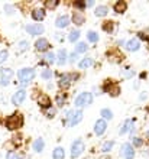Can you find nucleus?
<instances>
[{
  "label": "nucleus",
  "mask_w": 149,
  "mask_h": 159,
  "mask_svg": "<svg viewBox=\"0 0 149 159\" xmlns=\"http://www.w3.org/2000/svg\"><path fill=\"white\" fill-rule=\"evenodd\" d=\"M19 81H21L23 85H26V84L29 83V81H32V78L35 77V71H33L32 68H23V70H21L19 71Z\"/></svg>",
  "instance_id": "f257e3e1"
},
{
  "label": "nucleus",
  "mask_w": 149,
  "mask_h": 159,
  "mask_svg": "<svg viewBox=\"0 0 149 159\" xmlns=\"http://www.w3.org/2000/svg\"><path fill=\"white\" fill-rule=\"evenodd\" d=\"M91 101H93L91 93H81V94L75 98V106L81 109V107H86V106L91 104Z\"/></svg>",
  "instance_id": "f03ea898"
},
{
  "label": "nucleus",
  "mask_w": 149,
  "mask_h": 159,
  "mask_svg": "<svg viewBox=\"0 0 149 159\" xmlns=\"http://www.w3.org/2000/svg\"><path fill=\"white\" fill-rule=\"evenodd\" d=\"M22 123H23V119H22L21 114H13V116H10V117L7 119V121H6V126H7V129L10 130H15L17 129V127H21Z\"/></svg>",
  "instance_id": "7ed1b4c3"
},
{
  "label": "nucleus",
  "mask_w": 149,
  "mask_h": 159,
  "mask_svg": "<svg viewBox=\"0 0 149 159\" xmlns=\"http://www.w3.org/2000/svg\"><path fill=\"white\" fill-rule=\"evenodd\" d=\"M84 151V143L83 140H75L74 143H72V146H71V156L72 158H78L81 153H83Z\"/></svg>",
  "instance_id": "20e7f679"
},
{
  "label": "nucleus",
  "mask_w": 149,
  "mask_h": 159,
  "mask_svg": "<svg viewBox=\"0 0 149 159\" xmlns=\"http://www.w3.org/2000/svg\"><path fill=\"white\" fill-rule=\"evenodd\" d=\"M122 155H123L124 159H133V156H135V151H133L132 145L124 143L123 146H122Z\"/></svg>",
  "instance_id": "39448f33"
},
{
  "label": "nucleus",
  "mask_w": 149,
  "mask_h": 159,
  "mask_svg": "<svg viewBox=\"0 0 149 159\" xmlns=\"http://www.w3.org/2000/svg\"><path fill=\"white\" fill-rule=\"evenodd\" d=\"M26 32L29 35H41L44 32V26L36 23V25H28L26 26Z\"/></svg>",
  "instance_id": "423d86ee"
},
{
  "label": "nucleus",
  "mask_w": 149,
  "mask_h": 159,
  "mask_svg": "<svg viewBox=\"0 0 149 159\" xmlns=\"http://www.w3.org/2000/svg\"><path fill=\"white\" fill-rule=\"evenodd\" d=\"M12 75H13L12 70H9V68H3V70H2V81H0L2 85H7V84L10 83Z\"/></svg>",
  "instance_id": "0eeeda50"
},
{
  "label": "nucleus",
  "mask_w": 149,
  "mask_h": 159,
  "mask_svg": "<svg viewBox=\"0 0 149 159\" xmlns=\"http://www.w3.org/2000/svg\"><path fill=\"white\" fill-rule=\"evenodd\" d=\"M25 97H26V93L25 90H19L17 93H15V96L12 97V101H13V104L15 106H19L23 103V100H25Z\"/></svg>",
  "instance_id": "6e6552de"
},
{
  "label": "nucleus",
  "mask_w": 149,
  "mask_h": 159,
  "mask_svg": "<svg viewBox=\"0 0 149 159\" xmlns=\"http://www.w3.org/2000/svg\"><path fill=\"white\" fill-rule=\"evenodd\" d=\"M106 127H107V125H106V121L103 120V119H100V120L95 121V126H94V132L95 134H99V136H101V134L106 132Z\"/></svg>",
  "instance_id": "1a4fd4ad"
},
{
  "label": "nucleus",
  "mask_w": 149,
  "mask_h": 159,
  "mask_svg": "<svg viewBox=\"0 0 149 159\" xmlns=\"http://www.w3.org/2000/svg\"><path fill=\"white\" fill-rule=\"evenodd\" d=\"M35 46H36V49L38 51H41V52H44V51L46 49H49V42L46 41V39H38L36 43H35Z\"/></svg>",
  "instance_id": "9d476101"
},
{
  "label": "nucleus",
  "mask_w": 149,
  "mask_h": 159,
  "mask_svg": "<svg viewBox=\"0 0 149 159\" xmlns=\"http://www.w3.org/2000/svg\"><path fill=\"white\" fill-rule=\"evenodd\" d=\"M81 119H83V111H81V110L72 111V117H71V120H70V125H71V126L78 125L80 121H81Z\"/></svg>",
  "instance_id": "9b49d317"
},
{
  "label": "nucleus",
  "mask_w": 149,
  "mask_h": 159,
  "mask_svg": "<svg viewBox=\"0 0 149 159\" xmlns=\"http://www.w3.org/2000/svg\"><path fill=\"white\" fill-rule=\"evenodd\" d=\"M84 20H86V17H84L83 12H75L74 16H72V22H74L77 26H81L84 23Z\"/></svg>",
  "instance_id": "f8f14e48"
},
{
  "label": "nucleus",
  "mask_w": 149,
  "mask_h": 159,
  "mask_svg": "<svg viewBox=\"0 0 149 159\" xmlns=\"http://www.w3.org/2000/svg\"><path fill=\"white\" fill-rule=\"evenodd\" d=\"M126 48H128V51H137L139 48H141V43H139V41L137 39H130V41L126 43Z\"/></svg>",
  "instance_id": "ddd939ff"
},
{
  "label": "nucleus",
  "mask_w": 149,
  "mask_h": 159,
  "mask_svg": "<svg viewBox=\"0 0 149 159\" xmlns=\"http://www.w3.org/2000/svg\"><path fill=\"white\" fill-rule=\"evenodd\" d=\"M68 23H70V17L65 16V15H64V16H59L58 19L55 20V25L58 26V28H65Z\"/></svg>",
  "instance_id": "4468645a"
},
{
  "label": "nucleus",
  "mask_w": 149,
  "mask_h": 159,
  "mask_svg": "<svg viewBox=\"0 0 149 159\" xmlns=\"http://www.w3.org/2000/svg\"><path fill=\"white\" fill-rule=\"evenodd\" d=\"M71 78H74L72 75H62L59 80V87L61 88H67L71 84Z\"/></svg>",
  "instance_id": "2eb2a0df"
},
{
  "label": "nucleus",
  "mask_w": 149,
  "mask_h": 159,
  "mask_svg": "<svg viewBox=\"0 0 149 159\" xmlns=\"http://www.w3.org/2000/svg\"><path fill=\"white\" fill-rule=\"evenodd\" d=\"M32 17L35 20H42L44 17H45V12H44V9H35L32 12Z\"/></svg>",
  "instance_id": "dca6fc26"
},
{
  "label": "nucleus",
  "mask_w": 149,
  "mask_h": 159,
  "mask_svg": "<svg viewBox=\"0 0 149 159\" xmlns=\"http://www.w3.org/2000/svg\"><path fill=\"white\" fill-rule=\"evenodd\" d=\"M64 155H65V152L62 148H55L54 152H52V158L54 159H64Z\"/></svg>",
  "instance_id": "f3484780"
},
{
  "label": "nucleus",
  "mask_w": 149,
  "mask_h": 159,
  "mask_svg": "<svg viewBox=\"0 0 149 159\" xmlns=\"http://www.w3.org/2000/svg\"><path fill=\"white\" fill-rule=\"evenodd\" d=\"M126 7H128V4L124 3L123 0H120V2H117V3L114 4V10H116L117 13H123L124 10H126Z\"/></svg>",
  "instance_id": "a211bd4d"
},
{
  "label": "nucleus",
  "mask_w": 149,
  "mask_h": 159,
  "mask_svg": "<svg viewBox=\"0 0 149 159\" xmlns=\"http://www.w3.org/2000/svg\"><path fill=\"white\" fill-rule=\"evenodd\" d=\"M90 65H93V59H91V58H84V59H81V61H80V64H78V68H81V70H84V68L90 67Z\"/></svg>",
  "instance_id": "6ab92c4d"
},
{
  "label": "nucleus",
  "mask_w": 149,
  "mask_h": 159,
  "mask_svg": "<svg viewBox=\"0 0 149 159\" xmlns=\"http://www.w3.org/2000/svg\"><path fill=\"white\" fill-rule=\"evenodd\" d=\"M33 149L36 152L44 151V139H36V140L33 142Z\"/></svg>",
  "instance_id": "aec40b11"
},
{
  "label": "nucleus",
  "mask_w": 149,
  "mask_h": 159,
  "mask_svg": "<svg viewBox=\"0 0 149 159\" xmlns=\"http://www.w3.org/2000/svg\"><path fill=\"white\" fill-rule=\"evenodd\" d=\"M67 61V52L64 49H59L58 52V64L59 65H62V64H65Z\"/></svg>",
  "instance_id": "412c9836"
},
{
  "label": "nucleus",
  "mask_w": 149,
  "mask_h": 159,
  "mask_svg": "<svg viewBox=\"0 0 149 159\" xmlns=\"http://www.w3.org/2000/svg\"><path fill=\"white\" fill-rule=\"evenodd\" d=\"M95 15L97 16H106L107 15V7L106 6H99V7L95 9Z\"/></svg>",
  "instance_id": "4be33fe9"
},
{
  "label": "nucleus",
  "mask_w": 149,
  "mask_h": 159,
  "mask_svg": "<svg viewBox=\"0 0 149 159\" xmlns=\"http://www.w3.org/2000/svg\"><path fill=\"white\" fill-rule=\"evenodd\" d=\"M87 51V43H84V42H80L78 45L75 46V52L77 54H81V52H86Z\"/></svg>",
  "instance_id": "5701e85b"
},
{
  "label": "nucleus",
  "mask_w": 149,
  "mask_h": 159,
  "mask_svg": "<svg viewBox=\"0 0 149 159\" xmlns=\"http://www.w3.org/2000/svg\"><path fill=\"white\" fill-rule=\"evenodd\" d=\"M130 126H132V120H126L124 125L122 126V129H120V133L123 134V133H126V132H129V130H130Z\"/></svg>",
  "instance_id": "b1692460"
},
{
  "label": "nucleus",
  "mask_w": 149,
  "mask_h": 159,
  "mask_svg": "<svg viewBox=\"0 0 149 159\" xmlns=\"http://www.w3.org/2000/svg\"><path fill=\"white\" fill-rule=\"evenodd\" d=\"M39 104H41L42 107H49V98H48V96L39 97Z\"/></svg>",
  "instance_id": "393cba45"
},
{
  "label": "nucleus",
  "mask_w": 149,
  "mask_h": 159,
  "mask_svg": "<svg viewBox=\"0 0 149 159\" xmlns=\"http://www.w3.org/2000/svg\"><path fill=\"white\" fill-rule=\"evenodd\" d=\"M55 55L52 54V52H48V54H45L44 55V61H45V62H48V64H52L55 61Z\"/></svg>",
  "instance_id": "a878e982"
},
{
  "label": "nucleus",
  "mask_w": 149,
  "mask_h": 159,
  "mask_svg": "<svg viewBox=\"0 0 149 159\" xmlns=\"http://www.w3.org/2000/svg\"><path fill=\"white\" fill-rule=\"evenodd\" d=\"M101 116H103V119H106V120H110V119L113 117V113L109 109H103L101 110Z\"/></svg>",
  "instance_id": "bb28decb"
},
{
  "label": "nucleus",
  "mask_w": 149,
  "mask_h": 159,
  "mask_svg": "<svg viewBox=\"0 0 149 159\" xmlns=\"http://www.w3.org/2000/svg\"><path fill=\"white\" fill-rule=\"evenodd\" d=\"M87 39L90 42H97V41H99V35L95 34V32H88V34H87Z\"/></svg>",
  "instance_id": "cd10ccee"
},
{
  "label": "nucleus",
  "mask_w": 149,
  "mask_h": 159,
  "mask_svg": "<svg viewBox=\"0 0 149 159\" xmlns=\"http://www.w3.org/2000/svg\"><path fill=\"white\" fill-rule=\"evenodd\" d=\"M112 149H113V142H106L101 146V151L103 152H109V151H112Z\"/></svg>",
  "instance_id": "c85d7f7f"
},
{
  "label": "nucleus",
  "mask_w": 149,
  "mask_h": 159,
  "mask_svg": "<svg viewBox=\"0 0 149 159\" xmlns=\"http://www.w3.org/2000/svg\"><path fill=\"white\" fill-rule=\"evenodd\" d=\"M78 36H80V32H78V30H72V32L70 34V41L71 42L77 41V39H78Z\"/></svg>",
  "instance_id": "c756f323"
},
{
  "label": "nucleus",
  "mask_w": 149,
  "mask_h": 159,
  "mask_svg": "<svg viewBox=\"0 0 149 159\" xmlns=\"http://www.w3.org/2000/svg\"><path fill=\"white\" fill-rule=\"evenodd\" d=\"M28 48H29V43H28V41L19 42V51H26Z\"/></svg>",
  "instance_id": "7c9ffc66"
},
{
  "label": "nucleus",
  "mask_w": 149,
  "mask_h": 159,
  "mask_svg": "<svg viewBox=\"0 0 149 159\" xmlns=\"http://www.w3.org/2000/svg\"><path fill=\"white\" fill-rule=\"evenodd\" d=\"M51 77H52V72H51V70H44V71H42V78L49 80Z\"/></svg>",
  "instance_id": "2f4dec72"
},
{
  "label": "nucleus",
  "mask_w": 149,
  "mask_h": 159,
  "mask_svg": "<svg viewBox=\"0 0 149 159\" xmlns=\"http://www.w3.org/2000/svg\"><path fill=\"white\" fill-rule=\"evenodd\" d=\"M57 4H58V2H57V0H52V2H46V3H45V7H46V9H54Z\"/></svg>",
  "instance_id": "473e14b6"
},
{
  "label": "nucleus",
  "mask_w": 149,
  "mask_h": 159,
  "mask_svg": "<svg viewBox=\"0 0 149 159\" xmlns=\"http://www.w3.org/2000/svg\"><path fill=\"white\" fill-rule=\"evenodd\" d=\"M7 51H2V52H0V64L2 62H4V61H6V59H7Z\"/></svg>",
  "instance_id": "72a5a7b5"
},
{
  "label": "nucleus",
  "mask_w": 149,
  "mask_h": 159,
  "mask_svg": "<svg viewBox=\"0 0 149 159\" xmlns=\"http://www.w3.org/2000/svg\"><path fill=\"white\" fill-rule=\"evenodd\" d=\"M132 75H133V72L130 71V70H128V71H122V77H124V78H130Z\"/></svg>",
  "instance_id": "f704fd0d"
},
{
  "label": "nucleus",
  "mask_w": 149,
  "mask_h": 159,
  "mask_svg": "<svg viewBox=\"0 0 149 159\" xmlns=\"http://www.w3.org/2000/svg\"><path fill=\"white\" fill-rule=\"evenodd\" d=\"M104 29L109 30V32H112V30H113V23H112V22H106V25H104Z\"/></svg>",
  "instance_id": "c9c22d12"
},
{
  "label": "nucleus",
  "mask_w": 149,
  "mask_h": 159,
  "mask_svg": "<svg viewBox=\"0 0 149 159\" xmlns=\"http://www.w3.org/2000/svg\"><path fill=\"white\" fill-rule=\"evenodd\" d=\"M6 159H19V156H17L15 152H9L7 156H6Z\"/></svg>",
  "instance_id": "e433bc0d"
},
{
  "label": "nucleus",
  "mask_w": 149,
  "mask_h": 159,
  "mask_svg": "<svg viewBox=\"0 0 149 159\" xmlns=\"http://www.w3.org/2000/svg\"><path fill=\"white\" fill-rule=\"evenodd\" d=\"M133 145H135V146H141V145H142V139L141 138H133Z\"/></svg>",
  "instance_id": "4c0bfd02"
},
{
  "label": "nucleus",
  "mask_w": 149,
  "mask_h": 159,
  "mask_svg": "<svg viewBox=\"0 0 149 159\" xmlns=\"http://www.w3.org/2000/svg\"><path fill=\"white\" fill-rule=\"evenodd\" d=\"M57 101H58V106H62V104H64V97H62V96H58Z\"/></svg>",
  "instance_id": "58836bf2"
},
{
  "label": "nucleus",
  "mask_w": 149,
  "mask_h": 159,
  "mask_svg": "<svg viewBox=\"0 0 149 159\" xmlns=\"http://www.w3.org/2000/svg\"><path fill=\"white\" fill-rule=\"evenodd\" d=\"M75 59H77V52H74V54L70 57V61H71V62H74Z\"/></svg>",
  "instance_id": "ea45409f"
},
{
  "label": "nucleus",
  "mask_w": 149,
  "mask_h": 159,
  "mask_svg": "<svg viewBox=\"0 0 149 159\" xmlns=\"http://www.w3.org/2000/svg\"><path fill=\"white\" fill-rule=\"evenodd\" d=\"M4 9L7 10V13H12V10H13V7H12V6H9V4H6V6H4Z\"/></svg>",
  "instance_id": "a19ab883"
},
{
  "label": "nucleus",
  "mask_w": 149,
  "mask_h": 159,
  "mask_svg": "<svg viewBox=\"0 0 149 159\" xmlns=\"http://www.w3.org/2000/svg\"><path fill=\"white\" fill-rule=\"evenodd\" d=\"M86 6H88V7H91V6H94V2H93V0H88L87 3H86Z\"/></svg>",
  "instance_id": "79ce46f5"
},
{
  "label": "nucleus",
  "mask_w": 149,
  "mask_h": 159,
  "mask_svg": "<svg viewBox=\"0 0 149 159\" xmlns=\"http://www.w3.org/2000/svg\"><path fill=\"white\" fill-rule=\"evenodd\" d=\"M75 6H77V7H84V3H81V2H75Z\"/></svg>",
  "instance_id": "37998d69"
},
{
  "label": "nucleus",
  "mask_w": 149,
  "mask_h": 159,
  "mask_svg": "<svg viewBox=\"0 0 149 159\" xmlns=\"http://www.w3.org/2000/svg\"><path fill=\"white\" fill-rule=\"evenodd\" d=\"M148 138H149V132H148Z\"/></svg>",
  "instance_id": "c03bdc74"
}]
</instances>
